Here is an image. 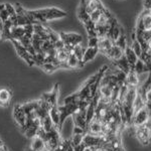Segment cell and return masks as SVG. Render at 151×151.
Here are the masks:
<instances>
[{
    "instance_id": "obj_1",
    "label": "cell",
    "mask_w": 151,
    "mask_h": 151,
    "mask_svg": "<svg viewBox=\"0 0 151 151\" xmlns=\"http://www.w3.org/2000/svg\"><path fill=\"white\" fill-rule=\"evenodd\" d=\"M58 112H60V125H58V131L62 129L64 122L68 117L72 116L76 111L79 110V101L75 102L72 104L68 105H62V106H58Z\"/></svg>"
},
{
    "instance_id": "obj_2",
    "label": "cell",
    "mask_w": 151,
    "mask_h": 151,
    "mask_svg": "<svg viewBox=\"0 0 151 151\" xmlns=\"http://www.w3.org/2000/svg\"><path fill=\"white\" fill-rule=\"evenodd\" d=\"M45 149L47 151H53L55 148H58L60 144V133H58L57 128H52L50 132H47L45 138Z\"/></svg>"
},
{
    "instance_id": "obj_3",
    "label": "cell",
    "mask_w": 151,
    "mask_h": 151,
    "mask_svg": "<svg viewBox=\"0 0 151 151\" xmlns=\"http://www.w3.org/2000/svg\"><path fill=\"white\" fill-rule=\"evenodd\" d=\"M135 135L143 145H148L150 142V120L142 126L135 127Z\"/></svg>"
},
{
    "instance_id": "obj_4",
    "label": "cell",
    "mask_w": 151,
    "mask_h": 151,
    "mask_svg": "<svg viewBox=\"0 0 151 151\" xmlns=\"http://www.w3.org/2000/svg\"><path fill=\"white\" fill-rule=\"evenodd\" d=\"M60 40L64 42L65 47L67 45H72V47H76V45H81L83 41V36L78 33H65V32H60Z\"/></svg>"
},
{
    "instance_id": "obj_5",
    "label": "cell",
    "mask_w": 151,
    "mask_h": 151,
    "mask_svg": "<svg viewBox=\"0 0 151 151\" xmlns=\"http://www.w3.org/2000/svg\"><path fill=\"white\" fill-rule=\"evenodd\" d=\"M82 143H84V145L86 147H95V146H101L107 143V140L105 137L102 136H97L93 135V134L86 133L83 137Z\"/></svg>"
},
{
    "instance_id": "obj_6",
    "label": "cell",
    "mask_w": 151,
    "mask_h": 151,
    "mask_svg": "<svg viewBox=\"0 0 151 151\" xmlns=\"http://www.w3.org/2000/svg\"><path fill=\"white\" fill-rule=\"evenodd\" d=\"M150 120V110H148L146 107L142 108L141 110H139L137 113H135L133 115L132 118V123L135 127L138 126H142L145 123H147V121Z\"/></svg>"
},
{
    "instance_id": "obj_7",
    "label": "cell",
    "mask_w": 151,
    "mask_h": 151,
    "mask_svg": "<svg viewBox=\"0 0 151 151\" xmlns=\"http://www.w3.org/2000/svg\"><path fill=\"white\" fill-rule=\"evenodd\" d=\"M86 110L87 108H79V110L76 111L72 115L74 119V123L76 127L83 129L87 133V122H86Z\"/></svg>"
},
{
    "instance_id": "obj_8",
    "label": "cell",
    "mask_w": 151,
    "mask_h": 151,
    "mask_svg": "<svg viewBox=\"0 0 151 151\" xmlns=\"http://www.w3.org/2000/svg\"><path fill=\"white\" fill-rule=\"evenodd\" d=\"M11 42L13 43V45H14V47H15L16 52L18 53V55L22 58L23 60H25V62L27 63V65H29V67H32V65H35V60H33V58L27 52V50H25V47H22V45H21L17 40H12Z\"/></svg>"
},
{
    "instance_id": "obj_9",
    "label": "cell",
    "mask_w": 151,
    "mask_h": 151,
    "mask_svg": "<svg viewBox=\"0 0 151 151\" xmlns=\"http://www.w3.org/2000/svg\"><path fill=\"white\" fill-rule=\"evenodd\" d=\"M45 21L55 20V19L63 18L67 16V12L60 10L55 7H50V8H45Z\"/></svg>"
},
{
    "instance_id": "obj_10",
    "label": "cell",
    "mask_w": 151,
    "mask_h": 151,
    "mask_svg": "<svg viewBox=\"0 0 151 151\" xmlns=\"http://www.w3.org/2000/svg\"><path fill=\"white\" fill-rule=\"evenodd\" d=\"M13 118L15 120V122L17 123V125L22 129L25 125L26 121V115L24 114V112L21 108V105L16 104L13 108Z\"/></svg>"
},
{
    "instance_id": "obj_11",
    "label": "cell",
    "mask_w": 151,
    "mask_h": 151,
    "mask_svg": "<svg viewBox=\"0 0 151 151\" xmlns=\"http://www.w3.org/2000/svg\"><path fill=\"white\" fill-rule=\"evenodd\" d=\"M58 84H55V86L53 87V89L48 93H45L42 95L41 100L45 102H47V104H50V106L53 105H58Z\"/></svg>"
},
{
    "instance_id": "obj_12",
    "label": "cell",
    "mask_w": 151,
    "mask_h": 151,
    "mask_svg": "<svg viewBox=\"0 0 151 151\" xmlns=\"http://www.w3.org/2000/svg\"><path fill=\"white\" fill-rule=\"evenodd\" d=\"M85 8H86V12L88 14H91L97 9L103 10L105 6L101 2V0H86V4H85Z\"/></svg>"
},
{
    "instance_id": "obj_13",
    "label": "cell",
    "mask_w": 151,
    "mask_h": 151,
    "mask_svg": "<svg viewBox=\"0 0 151 151\" xmlns=\"http://www.w3.org/2000/svg\"><path fill=\"white\" fill-rule=\"evenodd\" d=\"M11 91L7 88L0 89V107H7L11 100Z\"/></svg>"
},
{
    "instance_id": "obj_14",
    "label": "cell",
    "mask_w": 151,
    "mask_h": 151,
    "mask_svg": "<svg viewBox=\"0 0 151 151\" xmlns=\"http://www.w3.org/2000/svg\"><path fill=\"white\" fill-rule=\"evenodd\" d=\"M104 55H106L107 57H108L109 58H111L112 60H119L122 55H124V52L122 50H120L118 47H116V45H112V47L109 48L107 52H104Z\"/></svg>"
},
{
    "instance_id": "obj_15",
    "label": "cell",
    "mask_w": 151,
    "mask_h": 151,
    "mask_svg": "<svg viewBox=\"0 0 151 151\" xmlns=\"http://www.w3.org/2000/svg\"><path fill=\"white\" fill-rule=\"evenodd\" d=\"M114 65H115L116 67L118 68V70H119L123 72L125 75H127L128 73L130 72V70H131L130 65H129V63L127 62L126 58L124 57V55H123L120 58H119V60H114Z\"/></svg>"
},
{
    "instance_id": "obj_16",
    "label": "cell",
    "mask_w": 151,
    "mask_h": 151,
    "mask_svg": "<svg viewBox=\"0 0 151 151\" xmlns=\"http://www.w3.org/2000/svg\"><path fill=\"white\" fill-rule=\"evenodd\" d=\"M113 45H114V42L110 40V38L107 37V36L98 38V50L102 53L107 52V50H108Z\"/></svg>"
},
{
    "instance_id": "obj_17",
    "label": "cell",
    "mask_w": 151,
    "mask_h": 151,
    "mask_svg": "<svg viewBox=\"0 0 151 151\" xmlns=\"http://www.w3.org/2000/svg\"><path fill=\"white\" fill-rule=\"evenodd\" d=\"M48 115H50V118L52 120L53 126L58 129V125H60V112H58V105H53V106L50 107Z\"/></svg>"
},
{
    "instance_id": "obj_18",
    "label": "cell",
    "mask_w": 151,
    "mask_h": 151,
    "mask_svg": "<svg viewBox=\"0 0 151 151\" xmlns=\"http://www.w3.org/2000/svg\"><path fill=\"white\" fill-rule=\"evenodd\" d=\"M125 83L127 84V86L138 87V85H139V76L136 74L133 70H130V72L126 75Z\"/></svg>"
},
{
    "instance_id": "obj_19",
    "label": "cell",
    "mask_w": 151,
    "mask_h": 151,
    "mask_svg": "<svg viewBox=\"0 0 151 151\" xmlns=\"http://www.w3.org/2000/svg\"><path fill=\"white\" fill-rule=\"evenodd\" d=\"M98 52H99V50L97 47H87L86 50H85L82 62L84 63V64H86L88 62H91V60H94Z\"/></svg>"
},
{
    "instance_id": "obj_20",
    "label": "cell",
    "mask_w": 151,
    "mask_h": 151,
    "mask_svg": "<svg viewBox=\"0 0 151 151\" xmlns=\"http://www.w3.org/2000/svg\"><path fill=\"white\" fill-rule=\"evenodd\" d=\"M30 148L35 151H43L45 150V141L38 136H35L31 138V143H30Z\"/></svg>"
},
{
    "instance_id": "obj_21",
    "label": "cell",
    "mask_w": 151,
    "mask_h": 151,
    "mask_svg": "<svg viewBox=\"0 0 151 151\" xmlns=\"http://www.w3.org/2000/svg\"><path fill=\"white\" fill-rule=\"evenodd\" d=\"M124 57L126 58L127 62L129 63V65H130L131 70H133V67H134V65H135V63L137 62L138 58L136 57V55L134 53L133 50H131L130 47H127L125 48V50H124Z\"/></svg>"
},
{
    "instance_id": "obj_22",
    "label": "cell",
    "mask_w": 151,
    "mask_h": 151,
    "mask_svg": "<svg viewBox=\"0 0 151 151\" xmlns=\"http://www.w3.org/2000/svg\"><path fill=\"white\" fill-rule=\"evenodd\" d=\"M69 55H70V53L67 50H65V47L57 50L55 58H57V60L58 62V67H60V65H62V64H67V60H68V58H69Z\"/></svg>"
},
{
    "instance_id": "obj_23",
    "label": "cell",
    "mask_w": 151,
    "mask_h": 151,
    "mask_svg": "<svg viewBox=\"0 0 151 151\" xmlns=\"http://www.w3.org/2000/svg\"><path fill=\"white\" fill-rule=\"evenodd\" d=\"M140 18L142 20L144 30H151V15L150 10H144L140 14Z\"/></svg>"
},
{
    "instance_id": "obj_24",
    "label": "cell",
    "mask_w": 151,
    "mask_h": 151,
    "mask_svg": "<svg viewBox=\"0 0 151 151\" xmlns=\"http://www.w3.org/2000/svg\"><path fill=\"white\" fill-rule=\"evenodd\" d=\"M85 4H86V0H82L81 5H80V8H79V12H78V17H79V19L84 24L88 22L89 20H91V19H90V15L86 12Z\"/></svg>"
},
{
    "instance_id": "obj_25",
    "label": "cell",
    "mask_w": 151,
    "mask_h": 151,
    "mask_svg": "<svg viewBox=\"0 0 151 151\" xmlns=\"http://www.w3.org/2000/svg\"><path fill=\"white\" fill-rule=\"evenodd\" d=\"M25 35L23 26H12L10 31V40H18Z\"/></svg>"
},
{
    "instance_id": "obj_26",
    "label": "cell",
    "mask_w": 151,
    "mask_h": 151,
    "mask_svg": "<svg viewBox=\"0 0 151 151\" xmlns=\"http://www.w3.org/2000/svg\"><path fill=\"white\" fill-rule=\"evenodd\" d=\"M145 104H146V102L142 99L141 95L139 93H136V97H135V100H134L133 106H132L133 107V113L134 114L137 113L139 110H141L142 108H144Z\"/></svg>"
},
{
    "instance_id": "obj_27",
    "label": "cell",
    "mask_w": 151,
    "mask_h": 151,
    "mask_svg": "<svg viewBox=\"0 0 151 151\" xmlns=\"http://www.w3.org/2000/svg\"><path fill=\"white\" fill-rule=\"evenodd\" d=\"M149 70H150L149 68H147V65H146L142 60H140L139 58H138L137 62L135 63V65H134V67H133V70L138 76L144 74V73H148Z\"/></svg>"
},
{
    "instance_id": "obj_28",
    "label": "cell",
    "mask_w": 151,
    "mask_h": 151,
    "mask_svg": "<svg viewBox=\"0 0 151 151\" xmlns=\"http://www.w3.org/2000/svg\"><path fill=\"white\" fill-rule=\"evenodd\" d=\"M122 33V31L120 30V27L119 25H116V26H111L110 29L108 30L107 32V37L110 38V40L115 42V41L118 40V37L120 36V35Z\"/></svg>"
},
{
    "instance_id": "obj_29",
    "label": "cell",
    "mask_w": 151,
    "mask_h": 151,
    "mask_svg": "<svg viewBox=\"0 0 151 151\" xmlns=\"http://www.w3.org/2000/svg\"><path fill=\"white\" fill-rule=\"evenodd\" d=\"M38 105H40V100H38V101H32V102H28V103L22 104L21 105V108H22L24 114L27 115V114L31 113L32 111L36 110Z\"/></svg>"
},
{
    "instance_id": "obj_30",
    "label": "cell",
    "mask_w": 151,
    "mask_h": 151,
    "mask_svg": "<svg viewBox=\"0 0 151 151\" xmlns=\"http://www.w3.org/2000/svg\"><path fill=\"white\" fill-rule=\"evenodd\" d=\"M67 64L69 65V69H76V68H83L84 67V63L80 62L75 55H70L69 58L67 60Z\"/></svg>"
},
{
    "instance_id": "obj_31",
    "label": "cell",
    "mask_w": 151,
    "mask_h": 151,
    "mask_svg": "<svg viewBox=\"0 0 151 151\" xmlns=\"http://www.w3.org/2000/svg\"><path fill=\"white\" fill-rule=\"evenodd\" d=\"M13 26V24L10 20H6L5 22H3V31H2L1 38H5V40H10V31L11 28Z\"/></svg>"
},
{
    "instance_id": "obj_32",
    "label": "cell",
    "mask_w": 151,
    "mask_h": 151,
    "mask_svg": "<svg viewBox=\"0 0 151 151\" xmlns=\"http://www.w3.org/2000/svg\"><path fill=\"white\" fill-rule=\"evenodd\" d=\"M114 45L118 47L120 50H122L123 52L125 50V48L128 47V43H127V38H126V35L124 33H121L120 36L118 37L115 42H114Z\"/></svg>"
},
{
    "instance_id": "obj_33",
    "label": "cell",
    "mask_w": 151,
    "mask_h": 151,
    "mask_svg": "<svg viewBox=\"0 0 151 151\" xmlns=\"http://www.w3.org/2000/svg\"><path fill=\"white\" fill-rule=\"evenodd\" d=\"M85 50H86V48L83 47L81 45L74 47V55H76V58H77L80 62H82V60H83V55H84Z\"/></svg>"
},
{
    "instance_id": "obj_34",
    "label": "cell",
    "mask_w": 151,
    "mask_h": 151,
    "mask_svg": "<svg viewBox=\"0 0 151 151\" xmlns=\"http://www.w3.org/2000/svg\"><path fill=\"white\" fill-rule=\"evenodd\" d=\"M84 135L85 134H74V135H73V138L70 139V144H72L73 147L81 144Z\"/></svg>"
},
{
    "instance_id": "obj_35",
    "label": "cell",
    "mask_w": 151,
    "mask_h": 151,
    "mask_svg": "<svg viewBox=\"0 0 151 151\" xmlns=\"http://www.w3.org/2000/svg\"><path fill=\"white\" fill-rule=\"evenodd\" d=\"M131 50H133L134 53L136 55V57L139 58V57L141 55V53H142V48H141L140 45L138 43V41L136 40V38L133 40V43H132V47H130Z\"/></svg>"
},
{
    "instance_id": "obj_36",
    "label": "cell",
    "mask_w": 151,
    "mask_h": 151,
    "mask_svg": "<svg viewBox=\"0 0 151 151\" xmlns=\"http://www.w3.org/2000/svg\"><path fill=\"white\" fill-rule=\"evenodd\" d=\"M79 101V95H78V92H76L75 94H72L70 96H68L67 98H65L64 100V105H68V104H72L75 103V102Z\"/></svg>"
},
{
    "instance_id": "obj_37",
    "label": "cell",
    "mask_w": 151,
    "mask_h": 151,
    "mask_svg": "<svg viewBox=\"0 0 151 151\" xmlns=\"http://www.w3.org/2000/svg\"><path fill=\"white\" fill-rule=\"evenodd\" d=\"M40 68L41 69H43L45 72H47V73H52V72H55V70H58L57 65L52 64V63H45V64H42L40 65Z\"/></svg>"
},
{
    "instance_id": "obj_38",
    "label": "cell",
    "mask_w": 151,
    "mask_h": 151,
    "mask_svg": "<svg viewBox=\"0 0 151 151\" xmlns=\"http://www.w3.org/2000/svg\"><path fill=\"white\" fill-rule=\"evenodd\" d=\"M0 19L2 20V22H5L9 19V15L7 13L4 4H0Z\"/></svg>"
},
{
    "instance_id": "obj_39",
    "label": "cell",
    "mask_w": 151,
    "mask_h": 151,
    "mask_svg": "<svg viewBox=\"0 0 151 151\" xmlns=\"http://www.w3.org/2000/svg\"><path fill=\"white\" fill-rule=\"evenodd\" d=\"M52 48H53V43L50 40L42 41V45H41V52L47 53V52H50Z\"/></svg>"
},
{
    "instance_id": "obj_40",
    "label": "cell",
    "mask_w": 151,
    "mask_h": 151,
    "mask_svg": "<svg viewBox=\"0 0 151 151\" xmlns=\"http://www.w3.org/2000/svg\"><path fill=\"white\" fill-rule=\"evenodd\" d=\"M105 9V8H104ZM103 9V10H104ZM103 10H100V9H97V10H95L94 12H92L91 14H90V19H91L92 21H93L94 23L97 22V20L99 19V17L101 16V14L103 13Z\"/></svg>"
},
{
    "instance_id": "obj_41",
    "label": "cell",
    "mask_w": 151,
    "mask_h": 151,
    "mask_svg": "<svg viewBox=\"0 0 151 151\" xmlns=\"http://www.w3.org/2000/svg\"><path fill=\"white\" fill-rule=\"evenodd\" d=\"M88 47H97L98 48V38H97V36H89Z\"/></svg>"
},
{
    "instance_id": "obj_42",
    "label": "cell",
    "mask_w": 151,
    "mask_h": 151,
    "mask_svg": "<svg viewBox=\"0 0 151 151\" xmlns=\"http://www.w3.org/2000/svg\"><path fill=\"white\" fill-rule=\"evenodd\" d=\"M4 5H5V9H6L7 13H8L9 17H12V16H15L16 15V11H15V8H14V6H12L10 3H5Z\"/></svg>"
},
{
    "instance_id": "obj_43",
    "label": "cell",
    "mask_w": 151,
    "mask_h": 151,
    "mask_svg": "<svg viewBox=\"0 0 151 151\" xmlns=\"http://www.w3.org/2000/svg\"><path fill=\"white\" fill-rule=\"evenodd\" d=\"M138 36H141L147 43L151 42V31L150 30H144L141 33V35H138Z\"/></svg>"
},
{
    "instance_id": "obj_44",
    "label": "cell",
    "mask_w": 151,
    "mask_h": 151,
    "mask_svg": "<svg viewBox=\"0 0 151 151\" xmlns=\"http://www.w3.org/2000/svg\"><path fill=\"white\" fill-rule=\"evenodd\" d=\"M53 47L55 48V50H60V48H64L65 47V45H64V42H63L60 40H58V41H55V43H53Z\"/></svg>"
},
{
    "instance_id": "obj_45",
    "label": "cell",
    "mask_w": 151,
    "mask_h": 151,
    "mask_svg": "<svg viewBox=\"0 0 151 151\" xmlns=\"http://www.w3.org/2000/svg\"><path fill=\"white\" fill-rule=\"evenodd\" d=\"M143 6H144V10H150L151 0H143Z\"/></svg>"
},
{
    "instance_id": "obj_46",
    "label": "cell",
    "mask_w": 151,
    "mask_h": 151,
    "mask_svg": "<svg viewBox=\"0 0 151 151\" xmlns=\"http://www.w3.org/2000/svg\"><path fill=\"white\" fill-rule=\"evenodd\" d=\"M74 151H84L86 146L84 145V143H81L80 145H77V146H74Z\"/></svg>"
},
{
    "instance_id": "obj_47",
    "label": "cell",
    "mask_w": 151,
    "mask_h": 151,
    "mask_svg": "<svg viewBox=\"0 0 151 151\" xmlns=\"http://www.w3.org/2000/svg\"><path fill=\"white\" fill-rule=\"evenodd\" d=\"M2 31H3V22H2V20L0 19V37H1V35H2Z\"/></svg>"
},
{
    "instance_id": "obj_48",
    "label": "cell",
    "mask_w": 151,
    "mask_h": 151,
    "mask_svg": "<svg viewBox=\"0 0 151 151\" xmlns=\"http://www.w3.org/2000/svg\"><path fill=\"white\" fill-rule=\"evenodd\" d=\"M84 151H93V149H92L91 147H86L85 148V150Z\"/></svg>"
},
{
    "instance_id": "obj_49",
    "label": "cell",
    "mask_w": 151,
    "mask_h": 151,
    "mask_svg": "<svg viewBox=\"0 0 151 151\" xmlns=\"http://www.w3.org/2000/svg\"><path fill=\"white\" fill-rule=\"evenodd\" d=\"M25 151H35V150H32V149H31L30 147H29V148H27V149H26Z\"/></svg>"
},
{
    "instance_id": "obj_50",
    "label": "cell",
    "mask_w": 151,
    "mask_h": 151,
    "mask_svg": "<svg viewBox=\"0 0 151 151\" xmlns=\"http://www.w3.org/2000/svg\"><path fill=\"white\" fill-rule=\"evenodd\" d=\"M43 151H47V149H45V150H43Z\"/></svg>"
}]
</instances>
